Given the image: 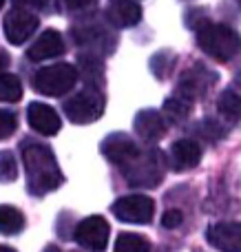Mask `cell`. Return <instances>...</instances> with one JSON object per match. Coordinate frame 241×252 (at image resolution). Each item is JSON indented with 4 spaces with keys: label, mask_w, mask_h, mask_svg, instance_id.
<instances>
[{
    "label": "cell",
    "mask_w": 241,
    "mask_h": 252,
    "mask_svg": "<svg viewBox=\"0 0 241 252\" xmlns=\"http://www.w3.org/2000/svg\"><path fill=\"white\" fill-rule=\"evenodd\" d=\"M13 2L22 9H44L49 0H13Z\"/></svg>",
    "instance_id": "484cf974"
},
{
    "label": "cell",
    "mask_w": 241,
    "mask_h": 252,
    "mask_svg": "<svg viewBox=\"0 0 241 252\" xmlns=\"http://www.w3.org/2000/svg\"><path fill=\"white\" fill-rule=\"evenodd\" d=\"M208 241L217 250H239V223H219L208 230Z\"/></svg>",
    "instance_id": "9a60e30c"
},
{
    "label": "cell",
    "mask_w": 241,
    "mask_h": 252,
    "mask_svg": "<svg viewBox=\"0 0 241 252\" xmlns=\"http://www.w3.org/2000/svg\"><path fill=\"white\" fill-rule=\"evenodd\" d=\"M126 182L140 188H153L162 182V168H159V159L155 155H140L137 153L133 159L122 164Z\"/></svg>",
    "instance_id": "5b68a950"
},
{
    "label": "cell",
    "mask_w": 241,
    "mask_h": 252,
    "mask_svg": "<svg viewBox=\"0 0 241 252\" xmlns=\"http://www.w3.org/2000/svg\"><path fill=\"white\" fill-rule=\"evenodd\" d=\"M16 126H18L16 115H13L11 111H2V109H0V139L9 137V135L16 130Z\"/></svg>",
    "instance_id": "7402d4cb"
},
{
    "label": "cell",
    "mask_w": 241,
    "mask_h": 252,
    "mask_svg": "<svg viewBox=\"0 0 241 252\" xmlns=\"http://www.w3.org/2000/svg\"><path fill=\"white\" fill-rule=\"evenodd\" d=\"M64 53V40L58 33L56 29H47L27 51L29 60L33 62H42V60H51V58H58Z\"/></svg>",
    "instance_id": "8fae6325"
},
{
    "label": "cell",
    "mask_w": 241,
    "mask_h": 252,
    "mask_svg": "<svg viewBox=\"0 0 241 252\" xmlns=\"http://www.w3.org/2000/svg\"><path fill=\"white\" fill-rule=\"evenodd\" d=\"M80 66L87 71L89 75H95V73H102V62L95 60V56L89 58V56H80Z\"/></svg>",
    "instance_id": "d4e9b609"
},
{
    "label": "cell",
    "mask_w": 241,
    "mask_h": 252,
    "mask_svg": "<svg viewBox=\"0 0 241 252\" xmlns=\"http://www.w3.org/2000/svg\"><path fill=\"white\" fill-rule=\"evenodd\" d=\"M16 177H18V168L13 155L9 151H0V182L11 184Z\"/></svg>",
    "instance_id": "ffe728a7"
},
{
    "label": "cell",
    "mask_w": 241,
    "mask_h": 252,
    "mask_svg": "<svg viewBox=\"0 0 241 252\" xmlns=\"http://www.w3.org/2000/svg\"><path fill=\"white\" fill-rule=\"evenodd\" d=\"M173 161H175V168L186 170V168H195L202 159V146H199L195 139H180V142L173 144L171 148Z\"/></svg>",
    "instance_id": "5bb4252c"
},
{
    "label": "cell",
    "mask_w": 241,
    "mask_h": 252,
    "mask_svg": "<svg viewBox=\"0 0 241 252\" xmlns=\"http://www.w3.org/2000/svg\"><path fill=\"white\" fill-rule=\"evenodd\" d=\"M25 228V217L13 206H0V232L2 235H18Z\"/></svg>",
    "instance_id": "2e32d148"
},
{
    "label": "cell",
    "mask_w": 241,
    "mask_h": 252,
    "mask_svg": "<svg viewBox=\"0 0 241 252\" xmlns=\"http://www.w3.org/2000/svg\"><path fill=\"white\" fill-rule=\"evenodd\" d=\"M181 221H184V215H181V210H166V215L162 217V226L168 228V230H173V228H180Z\"/></svg>",
    "instance_id": "cb8c5ba5"
},
{
    "label": "cell",
    "mask_w": 241,
    "mask_h": 252,
    "mask_svg": "<svg viewBox=\"0 0 241 252\" xmlns=\"http://www.w3.org/2000/svg\"><path fill=\"white\" fill-rule=\"evenodd\" d=\"M197 130L204 135V137L211 139V142H217V139L224 137V130H221L219 126L212 122V120H204V122L199 124V128H197Z\"/></svg>",
    "instance_id": "603a6c76"
},
{
    "label": "cell",
    "mask_w": 241,
    "mask_h": 252,
    "mask_svg": "<svg viewBox=\"0 0 241 252\" xmlns=\"http://www.w3.org/2000/svg\"><path fill=\"white\" fill-rule=\"evenodd\" d=\"M75 82H78V69H73L71 64L44 66L33 75V89L49 97L64 95L66 91L73 89Z\"/></svg>",
    "instance_id": "3957f363"
},
{
    "label": "cell",
    "mask_w": 241,
    "mask_h": 252,
    "mask_svg": "<svg viewBox=\"0 0 241 252\" xmlns=\"http://www.w3.org/2000/svg\"><path fill=\"white\" fill-rule=\"evenodd\" d=\"M27 120H29L31 128L38 130L42 135H56L60 130V115L47 104L40 102H31L27 109Z\"/></svg>",
    "instance_id": "7c38bea8"
},
{
    "label": "cell",
    "mask_w": 241,
    "mask_h": 252,
    "mask_svg": "<svg viewBox=\"0 0 241 252\" xmlns=\"http://www.w3.org/2000/svg\"><path fill=\"white\" fill-rule=\"evenodd\" d=\"M106 16L115 27H133L142 20V9L133 0H113L106 9Z\"/></svg>",
    "instance_id": "4fadbf2b"
},
{
    "label": "cell",
    "mask_w": 241,
    "mask_h": 252,
    "mask_svg": "<svg viewBox=\"0 0 241 252\" xmlns=\"http://www.w3.org/2000/svg\"><path fill=\"white\" fill-rule=\"evenodd\" d=\"M35 29H38V16L22 7L11 9L4 16V35L11 44H22L27 38H31V33H35Z\"/></svg>",
    "instance_id": "ba28073f"
},
{
    "label": "cell",
    "mask_w": 241,
    "mask_h": 252,
    "mask_svg": "<svg viewBox=\"0 0 241 252\" xmlns=\"http://www.w3.org/2000/svg\"><path fill=\"white\" fill-rule=\"evenodd\" d=\"M22 161H25V170L29 177V188L35 195H44L49 190H56L62 182V173L58 166L53 153L47 146L40 144H31L22 153Z\"/></svg>",
    "instance_id": "6da1fadb"
},
{
    "label": "cell",
    "mask_w": 241,
    "mask_h": 252,
    "mask_svg": "<svg viewBox=\"0 0 241 252\" xmlns=\"http://www.w3.org/2000/svg\"><path fill=\"white\" fill-rule=\"evenodd\" d=\"M197 42L202 51L219 62H228L239 51V35L224 25H204L199 27Z\"/></svg>",
    "instance_id": "7a4b0ae2"
},
{
    "label": "cell",
    "mask_w": 241,
    "mask_h": 252,
    "mask_svg": "<svg viewBox=\"0 0 241 252\" xmlns=\"http://www.w3.org/2000/svg\"><path fill=\"white\" fill-rule=\"evenodd\" d=\"M115 250L118 252H149L151 244L149 239H144L142 235H135V232H122L115 241Z\"/></svg>",
    "instance_id": "e0dca14e"
},
{
    "label": "cell",
    "mask_w": 241,
    "mask_h": 252,
    "mask_svg": "<svg viewBox=\"0 0 241 252\" xmlns=\"http://www.w3.org/2000/svg\"><path fill=\"white\" fill-rule=\"evenodd\" d=\"M64 113L73 124H91L104 113V97L95 89H87L66 102Z\"/></svg>",
    "instance_id": "277c9868"
},
{
    "label": "cell",
    "mask_w": 241,
    "mask_h": 252,
    "mask_svg": "<svg viewBox=\"0 0 241 252\" xmlns=\"http://www.w3.org/2000/svg\"><path fill=\"white\" fill-rule=\"evenodd\" d=\"M102 153H104L113 164L122 166V164H126L128 159H133L140 151H137V144L133 142L126 133H113L102 142Z\"/></svg>",
    "instance_id": "30bf717a"
},
{
    "label": "cell",
    "mask_w": 241,
    "mask_h": 252,
    "mask_svg": "<svg viewBox=\"0 0 241 252\" xmlns=\"http://www.w3.org/2000/svg\"><path fill=\"white\" fill-rule=\"evenodd\" d=\"M109 235H111L109 221L104 217H100V215L87 217L84 221H80L73 232L75 241L82 248H89V250H104L109 246Z\"/></svg>",
    "instance_id": "52a82bcc"
},
{
    "label": "cell",
    "mask_w": 241,
    "mask_h": 252,
    "mask_svg": "<svg viewBox=\"0 0 241 252\" xmlns=\"http://www.w3.org/2000/svg\"><path fill=\"white\" fill-rule=\"evenodd\" d=\"M64 4L69 9H73V11H78V9H84L91 4V0H64Z\"/></svg>",
    "instance_id": "4316f807"
},
{
    "label": "cell",
    "mask_w": 241,
    "mask_h": 252,
    "mask_svg": "<svg viewBox=\"0 0 241 252\" xmlns=\"http://www.w3.org/2000/svg\"><path fill=\"white\" fill-rule=\"evenodd\" d=\"M0 252H13L11 248H4V246H0Z\"/></svg>",
    "instance_id": "f1b7e54d"
},
{
    "label": "cell",
    "mask_w": 241,
    "mask_h": 252,
    "mask_svg": "<svg viewBox=\"0 0 241 252\" xmlns=\"http://www.w3.org/2000/svg\"><path fill=\"white\" fill-rule=\"evenodd\" d=\"M2 4H4V0H0V9H2Z\"/></svg>",
    "instance_id": "f546056e"
},
{
    "label": "cell",
    "mask_w": 241,
    "mask_h": 252,
    "mask_svg": "<svg viewBox=\"0 0 241 252\" xmlns=\"http://www.w3.org/2000/svg\"><path fill=\"white\" fill-rule=\"evenodd\" d=\"M164 113H166L171 120H184V118H188L190 106H188V102L171 97V100L164 102Z\"/></svg>",
    "instance_id": "44dd1931"
},
{
    "label": "cell",
    "mask_w": 241,
    "mask_h": 252,
    "mask_svg": "<svg viewBox=\"0 0 241 252\" xmlns=\"http://www.w3.org/2000/svg\"><path fill=\"white\" fill-rule=\"evenodd\" d=\"M155 213V201L149 195H126L113 204V215L124 223H149Z\"/></svg>",
    "instance_id": "8992f818"
},
{
    "label": "cell",
    "mask_w": 241,
    "mask_h": 252,
    "mask_svg": "<svg viewBox=\"0 0 241 252\" xmlns=\"http://www.w3.org/2000/svg\"><path fill=\"white\" fill-rule=\"evenodd\" d=\"M219 111L230 120V122H239V95L233 91V89H228V91L221 93Z\"/></svg>",
    "instance_id": "d6986e66"
},
{
    "label": "cell",
    "mask_w": 241,
    "mask_h": 252,
    "mask_svg": "<svg viewBox=\"0 0 241 252\" xmlns=\"http://www.w3.org/2000/svg\"><path fill=\"white\" fill-rule=\"evenodd\" d=\"M22 97V84L16 75L0 73V102H18Z\"/></svg>",
    "instance_id": "ac0fdd59"
},
{
    "label": "cell",
    "mask_w": 241,
    "mask_h": 252,
    "mask_svg": "<svg viewBox=\"0 0 241 252\" xmlns=\"http://www.w3.org/2000/svg\"><path fill=\"white\" fill-rule=\"evenodd\" d=\"M7 66H9V56L4 51H0V73H2Z\"/></svg>",
    "instance_id": "83f0119b"
},
{
    "label": "cell",
    "mask_w": 241,
    "mask_h": 252,
    "mask_svg": "<svg viewBox=\"0 0 241 252\" xmlns=\"http://www.w3.org/2000/svg\"><path fill=\"white\" fill-rule=\"evenodd\" d=\"M166 118L155 109H144L135 115V133L146 142H157L166 135Z\"/></svg>",
    "instance_id": "9c48e42d"
}]
</instances>
